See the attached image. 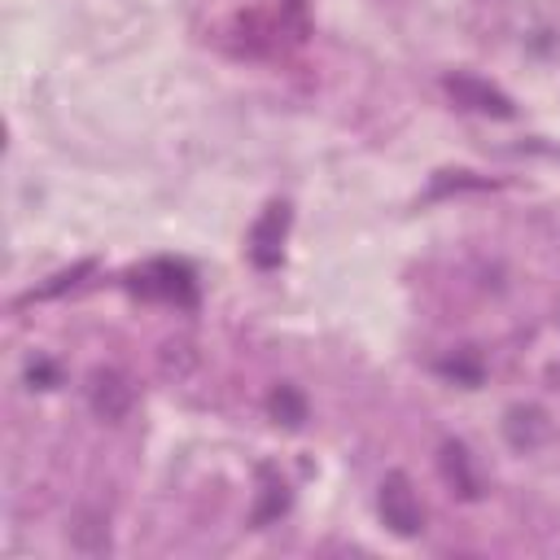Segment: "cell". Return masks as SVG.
I'll return each mask as SVG.
<instances>
[{"instance_id":"6da1fadb","label":"cell","mask_w":560,"mask_h":560,"mask_svg":"<svg viewBox=\"0 0 560 560\" xmlns=\"http://www.w3.org/2000/svg\"><path fill=\"white\" fill-rule=\"evenodd\" d=\"M376 508H381V521H385L398 538H411V534H420V525H424V512H420V499H416L407 472H385L381 494H376Z\"/></svg>"},{"instance_id":"7a4b0ae2","label":"cell","mask_w":560,"mask_h":560,"mask_svg":"<svg viewBox=\"0 0 560 560\" xmlns=\"http://www.w3.org/2000/svg\"><path fill=\"white\" fill-rule=\"evenodd\" d=\"M131 289H136V293H144V298L179 302V306H188V302L197 298L192 276H188V267H179V262H149L144 271H136V276H131Z\"/></svg>"},{"instance_id":"3957f363","label":"cell","mask_w":560,"mask_h":560,"mask_svg":"<svg viewBox=\"0 0 560 560\" xmlns=\"http://www.w3.org/2000/svg\"><path fill=\"white\" fill-rule=\"evenodd\" d=\"M131 402H136V389H131V381L118 368H96L92 372V381H88V407L101 420H109V424L122 420L131 411Z\"/></svg>"},{"instance_id":"277c9868","label":"cell","mask_w":560,"mask_h":560,"mask_svg":"<svg viewBox=\"0 0 560 560\" xmlns=\"http://www.w3.org/2000/svg\"><path fill=\"white\" fill-rule=\"evenodd\" d=\"M446 96L455 101V105H464V109H472V114H490V118H512L516 109H512V101L494 88V83H486V79H472V74H446Z\"/></svg>"},{"instance_id":"5b68a950","label":"cell","mask_w":560,"mask_h":560,"mask_svg":"<svg viewBox=\"0 0 560 560\" xmlns=\"http://www.w3.org/2000/svg\"><path fill=\"white\" fill-rule=\"evenodd\" d=\"M284 223H289V206H267V214L254 223V232H249V258L258 267H276L280 262Z\"/></svg>"},{"instance_id":"8992f818","label":"cell","mask_w":560,"mask_h":560,"mask_svg":"<svg viewBox=\"0 0 560 560\" xmlns=\"http://www.w3.org/2000/svg\"><path fill=\"white\" fill-rule=\"evenodd\" d=\"M547 433H551V420H547V411H538V407H512L508 420H503V438H508L516 451L542 446Z\"/></svg>"},{"instance_id":"52a82bcc","label":"cell","mask_w":560,"mask_h":560,"mask_svg":"<svg viewBox=\"0 0 560 560\" xmlns=\"http://www.w3.org/2000/svg\"><path fill=\"white\" fill-rule=\"evenodd\" d=\"M438 459H442V477H446V486H451L455 494H464V499H477V494H481V490H477L472 459H468V451H464L459 442H446Z\"/></svg>"},{"instance_id":"ba28073f","label":"cell","mask_w":560,"mask_h":560,"mask_svg":"<svg viewBox=\"0 0 560 560\" xmlns=\"http://www.w3.org/2000/svg\"><path fill=\"white\" fill-rule=\"evenodd\" d=\"M267 411H271V420H280V424L298 429V424L306 420V398H302L293 385H276V389H271V398H267Z\"/></svg>"},{"instance_id":"9c48e42d","label":"cell","mask_w":560,"mask_h":560,"mask_svg":"<svg viewBox=\"0 0 560 560\" xmlns=\"http://www.w3.org/2000/svg\"><path fill=\"white\" fill-rule=\"evenodd\" d=\"M158 359H162V372H166V376H188L192 363H197V350H192L188 341H166Z\"/></svg>"},{"instance_id":"30bf717a","label":"cell","mask_w":560,"mask_h":560,"mask_svg":"<svg viewBox=\"0 0 560 560\" xmlns=\"http://www.w3.org/2000/svg\"><path fill=\"white\" fill-rule=\"evenodd\" d=\"M284 503H289V494H284V481H276L271 472H262V503H258L254 521H258V525H267L271 516H280V512H284Z\"/></svg>"},{"instance_id":"8fae6325","label":"cell","mask_w":560,"mask_h":560,"mask_svg":"<svg viewBox=\"0 0 560 560\" xmlns=\"http://www.w3.org/2000/svg\"><path fill=\"white\" fill-rule=\"evenodd\" d=\"M74 547L79 551H105L109 547V529L101 525V516H83L74 525Z\"/></svg>"}]
</instances>
